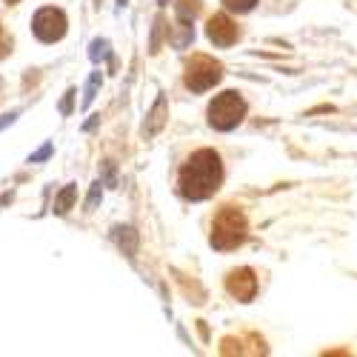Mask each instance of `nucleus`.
<instances>
[{"instance_id": "nucleus-12", "label": "nucleus", "mask_w": 357, "mask_h": 357, "mask_svg": "<svg viewBox=\"0 0 357 357\" xmlns=\"http://www.w3.org/2000/svg\"><path fill=\"white\" fill-rule=\"evenodd\" d=\"M9 3H15V0H9Z\"/></svg>"}, {"instance_id": "nucleus-11", "label": "nucleus", "mask_w": 357, "mask_h": 357, "mask_svg": "<svg viewBox=\"0 0 357 357\" xmlns=\"http://www.w3.org/2000/svg\"><path fill=\"white\" fill-rule=\"evenodd\" d=\"M163 109H166V103H163V100H158V106H155V112H152V117H155V123H152V126H149V129H146L149 135H152V132H158V129H160V123H163Z\"/></svg>"}, {"instance_id": "nucleus-10", "label": "nucleus", "mask_w": 357, "mask_h": 357, "mask_svg": "<svg viewBox=\"0 0 357 357\" xmlns=\"http://www.w3.org/2000/svg\"><path fill=\"white\" fill-rule=\"evenodd\" d=\"M223 3H226V9H231V12H249V9H255L257 0H223Z\"/></svg>"}, {"instance_id": "nucleus-7", "label": "nucleus", "mask_w": 357, "mask_h": 357, "mask_svg": "<svg viewBox=\"0 0 357 357\" xmlns=\"http://www.w3.org/2000/svg\"><path fill=\"white\" fill-rule=\"evenodd\" d=\"M226 289L231 297H237V301H252L255 291H257V278L252 269H234L229 278H226Z\"/></svg>"}, {"instance_id": "nucleus-6", "label": "nucleus", "mask_w": 357, "mask_h": 357, "mask_svg": "<svg viewBox=\"0 0 357 357\" xmlns=\"http://www.w3.org/2000/svg\"><path fill=\"white\" fill-rule=\"evenodd\" d=\"M206 35L215 46H231L237 38H241V29L229 15H215L209 17V26H206Z\"/></svg>"}, {"instance_id": "nucleus-3", "label": "nucleus", "mask_w": 357, "mask_h": 357, "mask_svg": "<svg viewBox=\"0 0 357 357\" xmlns=\"http://www.w3.org/2000/svg\"><path fill=\"white\" fill-rule=\"evenodd\" d=\"M243 114H246L243 98L237 92H223L209 106V123L215 129H220V132H229V129H234L237 123L243 121Z\"/></svg>"}, {"instance_id": "nucleus-2", "label": "nucleus", "mask_w": 357, "mask_h": 357, "mask_svg": "<svg viewBox=\"0 0 357 357\" xmlns=\"http://www.w3.org/2000/svg\"><path fill=\"white\" fill-rule=\"evenodd\" d=\"M246 215L237 206H223L212 220V246L220 252H231L246 241Z\"/></svg>"}, {"instance_id": "nucleus-4", "label": "nucleus", "mask_w": 357, "mask_h": 357, "mask_svg": "<svg viewBox=\"0 0 357 357\" xmlns=\"http://www.w3.org/2000/svg\"><path fill=\"white\" fill-rule=\"evenodd\" d=\"M220 77H223L220 63L212 61V57H206V54H195L186 63V86L192 92H206V89H212Z\"/></svg>"}, {"instance_id": "nucleus-9", "label": "nucleus", "mask_w": 357, "mask_h": 357, "mask_svg": "<svg viewBox=\"0 0 357 357\" xmlns=\"http://www.w3.org/2000/svg\"><path fill=\"white\" fill-rule=\"evenodd\" d=\"M75 197H77V189H75V186H66V189L61 192V197H57V203H54V212H57V215L69 212V206H72Z\"/></svg>"}, {"instance_id": "nucleus-5", "label": "nucleus", "mask_w": 357, "mask_h": 357, "mask_svg": "<svg viewBox=\"0 0 357 357\" xmlns=\"http://www.w3.org/2000/svg\"><path fill=\"white\" fill-rule=\"evenodd\" d=\"M32 29L43 43H54L66 35V15L61 9H40L32 20Z\"/></svg>"}, {"instance_id": "nucleus-8", "label": "nucleus", "mask_w": 357, "mask_h": 357, "mask_svg": "<svg viewBox=\"0 0 357 357\" xmlns=\"http://www.w3.org/2000/svg\"><path fill=\"white\" fill-rule=\"evenodd\" d=\"M200 12V0H177V17L181 20H195V15Z\"/></svg>"}, {"instance_id": "nucleus-1", "label": "nucleus", "mask_w": 357, "mask_h": 357, "mask_svg": "<svg viewBox=\"0 0 357 357\" xmlns=\"http://www.w3.org/2000/svg\"><path fill=\"white\" fill-rule=\"evenodd\" d=\"M220 181H223L220 155L212 152V149H197L181 169V192L189 200L212 197L220 189Z\"/></svg>"}]
</instances>
